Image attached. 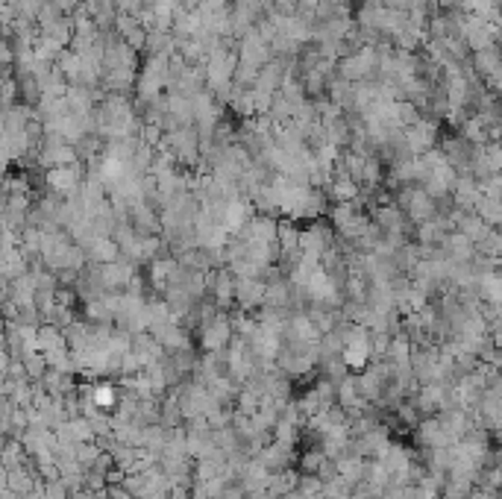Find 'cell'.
<instances>
[]
</instances>
